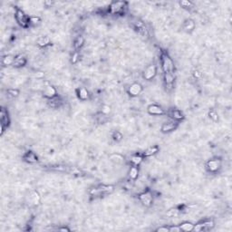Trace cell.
<instances>
[{
    "instance_id": "obj_15",
    "label": "cell",
    "mask_w": 232,
    "mask_h": 232,
    "mask_svg": "<svg viewBox=\"0 0 232 232\" xmlns=\"http://www.w3.org/2000/svg\"><path fill=\"white\" fill-rule=\"evenodd\" d=\"M23 159L28 163H36L38 162V157L33 151H27L23 156Z\"/></svg>"
},
{
    "instance_id": "obj_39",
    "label": "cell",
    "mask_w": 232,
    "mask_h": 232,
    "mask_svg": "<svg viewBox=\"0 0 232 232\" xmlns=\"http://www.w3.org/2000/svg\"><path fill=\"white\" fill-rule=\"evenodd\" d=\"M193 75H194L195 78L199 79V78L201 77V73H200V71H198V70H195V71L193 72Z\"/></svg>"
},
{
    "instance_id": "obj_9",
    "label": "cell",
    "mask_w": 232,
    "mask_h": 232,
    "mask_svg": "<svg viewBox=\"0 0 232 232\" xmlns=\"http://www.w3.org/2000/svg\"><path fill=\"white\" fill-rule=\"evenodd\" d=\"M214 227V221L213 220H205L203 222L198 223L197 225H194V230L195 231H202L206 230H210L211 228Z\"/></svg>"
},
{
    "instance_id": "obj_5",
    "label": "cell",
    "mask_w": 232,
    "mask_h": 232,
    "mask_svg": "<svg viewBox=\"0 0 232 232\" xmlns=\"http://www.w3.org/2000/svg\"><path fill=\"white\" fill-rule=\"evenodd\" d=\"M221 166H222V161L220 159H218V158L211 159V160L208 161L207 163H206L207 170L209 172H212V173L217 172L218 170L221 168Z\"/></svg>"
},
{
    "instance_id": "obj_35",
    "label": "cell",
    "mask_w": 232,
    "mask_h": 232,
    "mask_svg": "<svg viewBox=\"0 0 232 232\" xmlns=\"http://www.w3.org/2000/svg\"><path fill=\"white\" fill-rule=\"evenodd\" d=\"M7 94L12 97H17L19 95V91L16 89H9L7 90Z\"/></svg>"
},
{
    "instance_id": "obj_40",
    "label": "cell",
    "mask_w": 232,
    "mask_h": 232,
    "mask_svg": "<svg viewBox=\"0 0 232 232\" xmlns=\"http://www.w3.org/2000/svg\"><path fill=\"white\" fill-rule=\"evenodd\" d=\"M157 231L158 232H169V228L168 227H161V228H159V229H157Z\"/></svg>"
},
{
    "instance_id": "obj_16",
    "label": "cell",
    "mask_w": 232,
    "mask_h": 232,
    "mask_svg": "<svg viewBox=\"0 0 232 232\" xmlns=\"http://www.w3.org/2000/svg\"><path fill=\"white\" fill-rule=\"evenodd\" d=\"M27 64V58L24 55H18L15 57L14 65L15 67L18 68V67H22L24 65H26Z\"/></svg>"
},
{
    "instance_id": "obj_19",
    "label": "cell",
    "mask_w": 232,
    "mask_h": 232,
    "mask_svg": "<svg viewBox=\"0 0 232 232\" xmlns=\"http://www.w3.org/2000/svg\"><path fill=\"white\" fill-rule=\"evenodd\" d=\"M77 96H78V98L80 99V100H82V101H86V100H88L89 99V97H90V95H89V92L85 89V88H79V89H77Z\"/></svg>"
},
{
    "instance_id": "obj_38",
    "label": "cell",
    "mask_w": 232,
    "mask_h": 232,
    "mask_svg": "<svg viewBox=\"0 0 232 232\" xmlns=\"http://www.w3.org/2000/svg\"><path fill=\"white\" fill-rule=\"evenodd\" d=\"M79 57H80L79 53H78V52H75V53L73 55V57H72V63L75 64V63L79 60Z\"/></svg>"
},
{
    "instance_id": "obj_3",
    "label": "cell",
    "mask_w": 232,
    "mask_h": 232,
    "mask_svg": "<svg viewBox=\"0 0 232 232\" xmlns=\"http://www.w3.org/2000/svg\"><path fill=\"white\" fill-rule=\"evenodd\" d=\"M128 3L124 1H114L109 6V12L112 15H123L127 8Z\"/></svg>"
},
{
    "instance_id": "obj_4",
    "label": "cell",
    "mask_w": 232,
    "mask_h": 232,
    "mask_svg": "<svg viewBox=\"0 0 232 232\" xmlns=\"http://www.w3.org/2000/svg\"><path fill=\"white\" fill-rule=\"evenodd\" d=\"M113 190H114V187L112 185H104V184H102V185H99L96 188L92 189L91 191H90V193L92 195L98 196V195H101V194L112 193L113 191Z\"/></svg>"
},
{
    "instance_id": "obj_2",
    "label": "cell",
    "mask_w": 232,
    "mask_h": 232,
    "mask_svg": "<svg viewBox=\"0 0 232 232\" xmlns=\"http://www.w3.org/2000/svg\"><path fill=\"white\" fill-rule=\"evenodd\" d=\"M15 17L17 22V24L24 28H27L30 26V17L27 16L26 13L20 9L19 7H15Z\"/></svg>"
},
{
    "instance_id": "obj_6",
    "label": "cell",
    "mask_w": 232,
    "mask_h": 232,
    "mask_svg": "<svg viewBox=\"0 0 232 232\" xmlns=\"http://www.w3.org/2000/svg\"><path fill=\"white\" fill-rule=\"evenodd\" d=\"M139 200L145 207H150L153 202V197L150 191H144L141 193L139 195Z\"/></svg>"
},
{
    "instance_id": "obj_1",
    "label": "cell",
    "mask_w": 232,
    "mask_h": 232,
    "mask_svg": "<svg viewBox=\"0 0 232 232\" xmlns=\"http://www.w3.org/2000/svg\"><path fill=\"white\" fill-rule=\"evenodd\" d=\"M161 63H162V68L164 74L166 73H171L174 74L175 71V65L173 63V60L171 58V56L167 53H162L161 55Z\"/></svg>"
},
{
    "instance_id": "obj_11",
    "label": "cell",
    "mask_w": 232,
    "mask_h": 232,
    "mask_svg": "<svg viewBox=\"0 0 232 232\" xmlns=\"http://www.w3.org/2000/svg\"><path fill=\"white\" fill-rule=\"evenodd\" d=\"M179 125V122H176V121H171V122H168V123H164L162 127H161V131L162 133H171L174 130H176Z\"/></svg>"
},
{
    "instance_id": "obj_17",
    "label": "cell",
    "mask_w": 232,
    "mask_h": 232,
    "mask_svg": "<svg viewBox=\"0 0 232 232\" xmlns=\"http://www.w3.org/2000/svg\"><path fill=\"white\" fill-rule=\"evenodd\" d=\"M163 79L165 85L169 86L171 89L172 86H173V83H174V80H175L174 74H171V73H166V74H164Z\"/></svg>"
},
{
    "instance_id": "obj_23",
    "label": "cell",
    "mask_w": 232,
    "mask_h": 232,
    "mask_svg": "<svg viewBox=\"0 0 232 232\" xmlns=\"http://www.w3.org/2000/svg\"><path fill=\"white\" fill-rule=\"evenodd\" d=\"M30 198H31V202L34 205H38L40 203V200H41V197L39 195V193L37 191H33L30 195Z\"/></svg>"
},
{
    "instance_id": "obj_10",
    "label": "cell",
    "mask_w": 232,
    "mask_h": 232,
    "mask_svg": "<svg viewBox=\"0 0 232 232\" xmlns=\"http://www.w3.org/2000/svg\"><path fill=\"white\" fill-rule=\"evenodd\" d=\"M142 92V86L139 82H133L128 88V94L133 97L138 96Z\"/></svg>"
},
{
    "instance_id": "obj_20",
    "label": "cell",
    "mask_w": 232,
    "mask_h": 232,
    "mask_svg": "<svg viewBox=\"0 0 232 232\" xmlns=\"http://www.w3.org/2000/svg\"><path fill=\"white\" fill-rule=\"evenodd\" d=\"M183 29L184 31L191 33L194 29H195V22L192 19H187L185 20L184 24H183Z\"/></svg>"
},
{
    "instance_id": "obj_29",
    "label": "cell",
    "mask_w": 232,
    "mask_h": 232,
    "mask_svg": "<svg viewBox=\"0 0 232 232\" xmlns=\"http://www.w3.org/2000/svg\"><path fill=\"white\" fill-rule=\"evenodd\" d=\"M84 44V38L82 36H78L75 40H74V46L76 50L80 49L83 45Z\"/></svg>"
},
{
    "instance_id": "obj_36",
    "label": "cell",
    "mask_w": 232,
    "mask_h": 232,
    "mask_svg": "<svg viewBox=\"0 0 232 232\" xmlns=\"http://www.w3.org/2000/svg\"><path fill=\"white\" fill-rule=\"evenodd\" d=\"M101 112H102V113H103V114L108 115L110 112H111V107H110L109 105H103Z\"/></svg>"
},
{
    "instance_id": "obj_12",
    "label": "cell",
    "mask_w": 232,
    "mask_h": 232,
    "mask_svg": "<svg viewBox=\"0 0 232 232\" xmlns=\"http://www.w3.org/2000/svg\"><path fill=\"white\" fill-rule=\"evenodd\" d=\"M148 113L150 115H163L165 114V111L162 109L161 106L157 105V104H150L147 108Z\"/></svg>"
},
{
    "instance_id": "obj_32",
    "label": "cell",
    "mask_w": 232,
    "mask_h": 232,
    "mask_svg": "<svg viewBox=\"0 0 232 232\" xmlns=\"http://www.w3.org/2000/svg\"><path fill=\"white\" fill-rule=\"evenodd\" d=\"M112 140L115 141H121L122 139H123V134L119 132V131H115L113 133H112Z\"/></svg>"
},
{
    "instance_id": "obj_41",
    "label": "cell",
    "mask_w": 232,
    "mask_h": 232,
    "mask_svg": "<svg viewBox=\"0 0 232 232\" xmlns=\"http://www.w3.org/2000/svg\"><path fill=\"white\" fill-rule=\"evenodd\" d=\"M58 230H60V231H69V229H67V228H60V229H58Z\"/></svg>"
},
{
    "instance_id": "obj_34",
    "label": "cell",
    "mask_w": 232,
    "mask_h": 232,
    "mask_svg": "<svg viewBox=\"0 0 232 232\" xmlns=\"http://www.w3.org/2000/svg\"><path fill=\"white\" fill-rule=\"evenodd\" d=\"M179 213V210L178 209H171L167 212V216L169 217H177Z\"/></svg>"
},
{
    "instance_id": "obj_31",
    "label": "cell",
    "mask_w": 232,
    "mask_h": 232,
    "mask_svg": "<svg viewBox=\"0 0 232 232\" xmlns=\"http://www.w3.org/2000/svg\"><path fill=\"white\" fill-rule=\"evenodd\" d=\"M97 115H98V116H97V121H98V123H105V122H107L108 118H107V115H106V114H103V113L100 112V113H98Z\"/></svg>"
},
{
    "instance_id": "obj_18",
    "label": "cell",
    "mask_w": 232,
    "mask_h": 232,
    "mask_svg": "<svg viewBox=\"0 0 232 232\" xmlns=\"http://www.w3.org/2000/svg\"><path fill=\"white\" fill-rule=\"evenodd\" d=\"M109 159L111 162H112L115 164H123L124 163L125 160L123 155H121L120 153H112L109 156Z\"/></svg>"
},
{
    "instance_id": "obj_21",
    "label": "cell",
    "mask_w": 232,
    "mask_h": 232,
    "mask_svg": "<svg viewBox=\"0 0 232 232\" xmlns=\"http://www.w3.org/2000/svg\"><path fill=\"white\" fill-rule=\"evenodd\" d=\"M15 62V57L12 55H6L2 58V65L4 66L13 65Z\"/></svg>"
},
{
    "instance_id": "obj_26",
    "label": "cell",
    "mask_w": 232,
    "mask_h": 232,
    "mask_svg": "<svg viewBox=\"0 0 232 232\" xmlns=\"http://www.w3.org/2000/svg\"><path fill=\"white\" fill-rule=\"evenodd\" d=\"M37 44L40 47H45L50 44V38L48 36H41L37 40Z\"/></svg>"
},
{
    "instance_id": "obj_24",
    "label": "cell",
    "mask_w": 232,
    "mask_h": 232,
    "mask_svg": "<svg viewBox=\"0 0 232 232\" xmlns=\"http://www.w3.org/2000/svg\"><path fill=\"white\" fill-rule=\"evenodd\" d=\"M139 176V168L138 166H132L129 170V177L132 179H136Z\"/></svg>"
},
{
    "instance_id": "obj_8",
    "label": "cell",
    "mask_w": 232,
    "mask_h": 232,
    "mask_svg": "<svg viewBox=\"0 0 232 232\" xmlns=\"http://www.w3.org/2000/svg\"><path fill=\"white\" fill-rule=\"evenodd\" d=\"M43 95H44V96L45 98H47V99L50 100V99H53V98H55V97L57 96V91H56V89H55L53 85H51L48 82H46L45 86H44V88L43 90Z\"/></svg>"
},
{
    "instance_id": "obj_13",
    "label": "cell",
    "mask_w": 232,
    "mask_h": 232,
    "mask_svg": "<svg viewBox=\"0 0 232 232\" xmlns=\"http://www.w3.org/2000/svg\"><path fill=\"white\" fill-rule=\"evenodd\" d=\"M167 114L169 115V117H171L173 121H176V122H179V121H181V120L184 119L183 113L180 111H179V110H171V111H169L167 112Z\"/></svg>"
},
{
    "instance_id": "obj_33",
    "label": "cell",
    "mask_w": 232,
    "mask_h": 232,
    "mask_svg": "<svg viewBox=\"0 0 232 232\" xmlns=\"http://www.w3.org/2000/svg\"><path fill=\"white\" fill-rule=\"evenodd\" d=\"M41 23V18L39 16H31L30 17V25L36 26Z\"/></svg>"
},
{
    "instance_id": "obj_25",
    "label": "cell",
    "mask_w": 232,
    "mask_h": 232,
    "mask_svg": "<svg viewBox=\"0 0 232 232\" xmlns=\"http://www.w3.org/2000/svg\"><path fill=\"white\" fill-rule=\"evenodd\" d=\"M179 228H180L181 231H192L194 230V225L191 222H183L182 224H180Z\"/></svg>"
},
{
    "instance_id": "obj_37",
    "label": "cell",
    "mask_w": 232,
    "mask_h": 232,
    "mask_svg": "<svg viewBox=\"0 0 232 232\" xmlns=\"http://www.w3.org/2000/svg\"><path fill=\"white\" fill-rule=\"evenodd\" d=\"M181 231L179 226H171L169 227V232H179Z\"/></svg>"
},
{
    "instance_id": "obj_22",
    "label": "cell",
    "mask_w": 232,
    "mask_h": 232,
    "mask_svg": "<svg viewBox=\"0 0 232 232\" xmlns=\"http://www.w3.org/2000/svg\"><path fill=\"white\" fill-rule=\"evenodd\" d=\"M159 147L158 146H152V147H150V148H148L147 150H145L144 152H143V157H150V156H152V155H154V154H156L158 151H159Z\"/></svg>"
},
{
    "instance_id": "obj_7",
    "label": "cell",
    "mask_w": 232,
    "mask_h": 232,
    "mask_svg": "<svg viewBox=\"0 0 232 232\" xmlns=\"http://www.w3.org/2000/svg\"><path fill=\"white\" fill-rule=\"evenodd\" d=\"M157 74V66L155 65H150L143 72V78L147 81L152 80Z\"/></svg>"
},
{
    "instance_id": "obj_30",
    "label": "cell",
    "mask_w": 232,
    "mask_h": 232,
    "mask_svg": "<svg viewBox=\"0 0 232 232\" xmlns=\"http://www.w3.org/2000/svg\"><path fill=\"white\" fill-rule=\"evenodd\" d=\"M209 117L213 121V122H218V113L214 111V110H210L209 112Z\"/></svg>"
},
{
    "instance_id": "obj_27",
    "label": "cell",
    "mask_w": 232,
    "mask_h": 232,
    "mask_svg": "<svg viewBox=\"0 0 232 232\" xmlns=\"http://www.w3.org/2000/svg\"><path fill=\"white\" fill-rule=\"evenodd\" d=\"M142 160H143V156L138 155V154H137V155L132 156V158H131V162H132V164H133V166H139L140 164L141 163Z\"/></svg>"
},
{
    "instance_id": "obj_28",
    "label": "cell",
    "mask_w": 232,
    "mask_h": 232,
    "mask_svg": "<svg viewBox=\"0 0 232 232\" xmlns=\"http://www.w3.org/2000/svg\"><path fill=\"white\" fill-rule=\"evenodd\" d=\"M179 6L183 8H187V9H191L194 7V4L191 1H188V0H182L179 2Z\"/></svg>"
},
{
    "instance_id": "obj_14",
    "label": "cell",
    "mask_w": 232,
    "mask_h": 232,
    "mask_svg": "<svg viewBox=\"0 0 232 232\" xmlns=\"http://www.w3.org/2000/svg\"><path fill=\"white\" fill-rule=\"evenodd\" d=\"M10 120H9V116H8V112L5 108H1L0 111V124L4 125L6 128L9 125Z\"/></svg>"
}]
</instances>
